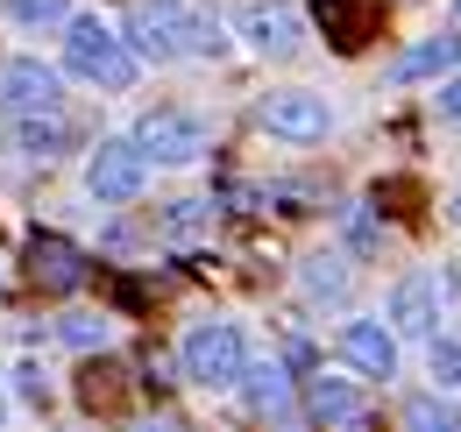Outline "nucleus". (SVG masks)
Listing matches in <instances>:
<instances>
[{
    "label": "nucleus",
    "instance_id": "f257e3e1",
    "mask_svg": "<svg viewBox=\"0 0 461 432\" xmlns=\"http://www.w3.org/2000/svg\"><path fill=\"white\" fill-rule=\"evenodd\" d=\"M128 43L157 64H171L185 50H221V22L199 14L192 0H135L128 7Z\"/></svg>",
    "mask_w": 461,
    "mask_h": 432
},
{
    "label": "nucleus",
    "instance_id": "f03ea898",
    "mask_svg": "<svg viewBox=\"0 0 461 432\" xmlns=\"http://www.w3.org/2000/svg\"><path fill=\"white\" fill-rule=\"evenodd\" d=\"M64 64H71L86 86H107V93H128V86H135V50H128V36L100 29L93 14H86V22H64Z\"/></svg>",
    "mask_w": 461,
    "mask_h": 432
},
{
    "label": "nucleus",
    "instance_id": "7ed1b4c3",
    "mask_svg": "<svg viewBox=\"0 0 461 432\" xmlns=\"http://www.w3.org/2000/svg\"><path fill=\"white\" fill-rule=\"evenodd\" d=\"M177 362H185V376L199 382V390H234L241 362H249V347H241V333H234L228 320H206V326H192V333H185Z\"/></svg>",
    "mask_w": 461,
    "mask_h": 432
},
{
    "label": "nucleus",
    "instance_id": "20e7f679",
    "mask_svg": "<svg viewBox=\"0 0 461 432\" xmlns=\"http://www.w3.org/2000/svg\"><path fill=\"white\" fill-rule=\"evenodd\" d=\"M135 149L157 157V163H199L206 157V121H192L177 107H157V113L135 121Z\"/></svg>",
    "mask_w": 461,
    "mask_h": 432
},
{
    "label": "nucleus",
    "instance_id": "39448f33",
    "mask_svg": "<svg viewBox=\"0 0 461 432\" xmlns=\"http://www.w3.org/2000/svg\"><path fill=\"white\" fill-rule=\"evenodd\" d=\"M142 177H149V157L135 149V135H128V142H100L93 163H86V192H93L100 206H128V199L142 192Z\"/></svg>",
    "mask_w": 461,
    "mask_h": 432
},
{
    "label": "nucleus",
    "instance_id": "423d86ee",
    "mask_svg": "<svg viewBox=\"0 0 461 432\" xmlns=\"http://www.w3.org/2000/svg\"><path fill=\"white\" fill-rule=\"evenodd\" d=\"M256 121H263L277 142H320L334 113H327V100H320V93H298V86H285V93H270V100L256 107Z\"/></svg>",
    "mask_w": 461,
    "mask_h": 432
},
{
    "label": "nucleus",
    "instance_id": "0eeeda50",
    "mask_svg": "<svg viewBox=\"0 0 461 432\" xmlns=\"http://www.w3.org/2000/svg\"><path fill=\"white\" fill-rule=\"evenodd\" d=\"M241 36L263 57H277V64L305 50V29H298V14H291L285 0H241Z\"/></svg>",
    "mask_w": 461,
    "mask_h": 432
},
{
    "label": "nucleus",
    "instance_id": "6e6552de",
    "mask_svg": "<svg viewBox=\"0 0 461 432\" xmlns=\"http://www.w3.org/2000/svg\"><path fill=\"white\" fill-rule=\"evenodd\" d=\"M0 107H7V113H50V107H58V71L36 64V57L0 64Z\"/></svg>",
    "mask_w": 461,
    "mask_h": 432
},
{
    "label": "nucleus",
    "instance_id": "1a4fd4ad",
    "mask_svg": "<svg viewBox=\"0 0 461 432\" xmlns=\"http://www.w3.org/2000/svg\"><path fill=\"white\" fill-rule=\"evenodd\" d=\"M29 284L36 291H78L86 284V256L64 241V234H29Z\"/></svg>",
    "mask_w": 461,
    "mask_h": 432
},
{
    "label": "nucleus",
    "instance_id": "9d476101",
    "mask_svg": "<svg viewBox=\"0 0 461 432\" xmlns=\"http://www.w3.org/2000/svg\"><path fill=\"white\" fill-rule=\"evenodd\" d=\"M341 355H348V369H362V376H398V333L376 320H348Z\"/></svg>",
    "mask_w": 461,
    "mask_h": 432
},
{
    "label": "nucleus",
    "instance_id": "9b49d317",
    "mask_svg": "<svg viewBox=\"0 0 461 432\" xmlns=\"http://www.w3.org/2000/svg\"><path fill=\"white\" fill-rule=\"evenodd\" d=\"M433 320H440V284L433 276H398V291H391V326L398 333H433Z\"/></svg>",
    "mask_w": 461,
    "mask_h": 432
},
{
    "label": "nucleus",
    "instance_id": "f8f14e48",
    "mask_svg": "<svg viewBox=\"0 0 461 432\" xmlns=\"http://www.w3.org/2000/svg\"><path fill=\"white\" fill-rule=\"evenodd\" d=\"M320 14H327V36H334V50H362L369 36H376V0H320Z\"/></svg>",
    "mask_w": 461,
    "mask_h": 432
},
{
    "label": "nucleus",
    "instance_id": "ddd939ff",
    "mask_svg": "<svg viewBox=\"0 0 461 432\" xmlns=\"http://www.w3.org/2000/svg\"><path fill=\"white\" fill-rule=\"evenodd\" d=\"M305 411H312V418H327V426H355L369 404H362V390H355V382L312 376V382H305Z\"/></svg>",
    "mask_w": 461,
    "mask_h": 432
},
{
    "label": "nucleus",
    "instance_id": "4468645a",
    "mask_svg": "<svg viewBox=\"0 0 461 432\" xmlns=\"http://www.w3.org/2000/svg\"><path fill=\"white\" fill-rule=\"evenodd\" d=\"M128 369H121V362H107V355H100V362H86V369H78V404H86V411H121V404H128Z\"/></svg>",
    "mask_w": 461,
    "mask_h": 432
},
{
    "label": "nucleus",
    "instance_id": "2eb2a0df",
    "mask_svg": "<svg viewBox=\"0 0 461 432\" xmlns=\"http://www.w3.org/2000/svg\"><path fill=\"white\" fill-rule=\"evenodd\" d=\"M455 64H461V36H433V43L404 50L398 64H391V78H398V86H411V78H440V71H455Z\"/></svg>",
    "mask_w": 461,
    "mask_h": 432
},
{
    "label": "nucleus",
    "instance_id": "dca6fc26",
    "mask_svg": "<svg viewBox=\"0 0 461 432\" xmlns=\"http://www.w3.org/2000/svg\"><path fill=\"white\" fill-rule=\"evenodd\" d=\"M241 390H249V404H256V411H270V418H285L291 411V382H285V369H277V362H256V369H249V362H241Z\"/></svg>",
    "mask_w": 461,
    "mask_h": 432
},
{
    "label": "nucleus",
    "instance_id": "f3484780",
    "mask_svg": "<svg viewBox=\"0 0 461 432\" xmlns=\"http://www.w3.org/2000/svg\"><path fill=\"white\" fill-rule=\"evenodd\" d=\"M298 284H305V298L341 305V298H348V256H312V263L298 270Z\"/></svg>",
    "mask_w": 461,
    "mask_h": 432
},
{
    "label": "nucleus",
    "instance_id": "a211bd4d",
    "mask_svg": "<svg viewBox=\"0 0 461 432\" xmlns=\"http://www.w3.org/2000/svg\"><path fill=\"white\" fill-rule=\"evenodd\" d=\"M64 142H71V128L58 121V107H50V113H22V149H29V157H43V163H50Z\"/></svg>",
    "mask_w": 461,
    "mask_h": 432
},
{
    "label": "nucleus",
    "instance_id": "6ab92c4d",
    "mask_svg": "<svg viewBox=\"0 0 461 432\" xmlns=\"http://www.w3.org/2000/svg\"><path fill=\"white\" fill-rule=\"evenodd\" d=\"M426 369H433V382H440V390H461V340L426 333Z\"/></svg>",
    "mask_w": 461,
    "mask_h": 432
},
{
    "label": "nucleus",
    "instance_id": "aec40b11",
    "mask_svg": "<svg viewBox=\"0 0 461 432\" xmlns=\"http://www.w3.org/2000/svg\"><path fill=\"white\" fill-rule=\"evenodd\" d=\"M14 7V22H29V29H64L71 14H64V0H7Z\"/></svg>",
    "mask_w": 461,
    "mask_h": 432
},
{
    "label": "nucleus",
    "instance_id": "412c9836",
    "mask_svg": "<svg viewBox=\"0 0 461 432\" xmlns=\"http://www.w3.org/2000/svg\"><path fill=\"white\" fill-rule=\"evenodd\" d=\"M58 333L71 340V347H86V355H93V347H107V320H93V312H71Z\"/></svg>",
    "mask_w": 461,
    "mask_h": 432
},
{
    "label": "nucleus",
    "instance_id": "4be33fe9",
    "mask_svg": "<svg viewBox=\"0 0 461 432\" xmlns=\"http://www.w3.org/2000/svg\"><path fill=\"white\" fill-rule=\"evenodd\" d=\"M404 418H411V426H455V411H447L440 397H411V404H404Z\"/></svg>",
    "mask_w": 461,
    "mask_h": 432
},
{
    "label": "nucleus",
    "instance_id": "5701e85b",
    "mask_svg": "<svg viewBox=\"0 0 461 432\" xmlns=\"http://www.w3.org/2000/svg\"><path fill=\"white\" fill-rule=\"evenodd\" d=\"M433 113H440V121H461V64H455V78L440 71V93H433Z\"/></svg>",
    "mask_w": 461,
    "mask_h": 432
},
{
    "label": "nucleus",
    "instance_id": "b1692460",
    "mask_svg": "<svg viewBox=\"0 0 461 432\" xmlns=\"http://www.w3.org/2000/svg\"><path fill=\"white\" fill-rule=\"evenodd\" d=\"M22 397H29V404H50V390H43V376H36V369H22Z\"/></svg>",
    "mask_w": 461,
    "mask_h": 432
},
{
    "label": "nucleus",
    "instance_id": "393cba45",
    "mask_svg": "<svg viewBox=\"0 0 461 432\" xmlns=\"http://www.w3.org/2000/svg\"><path fill=\"white\" fill-rule=\"evenodd\" d=\"M455 220H461V199H455Z\"/></svg>",
    "mask_w": 461,
    "mask_h": 432
},
{
    "label": "nucleus",
    "instance_id": "a878e982",
    "mask_svg": "<svg viewBox=\"0 0 461 432\" xmlns=\"http://www.w3.org/2000/svg\"><path fill=\"white\" fill-rule=\"evenodd\" d=\"M0 411H7V404H0Z\"/></svg>",
    "mask_w": 461,
    "mask_h": 432
}]
</instances>
